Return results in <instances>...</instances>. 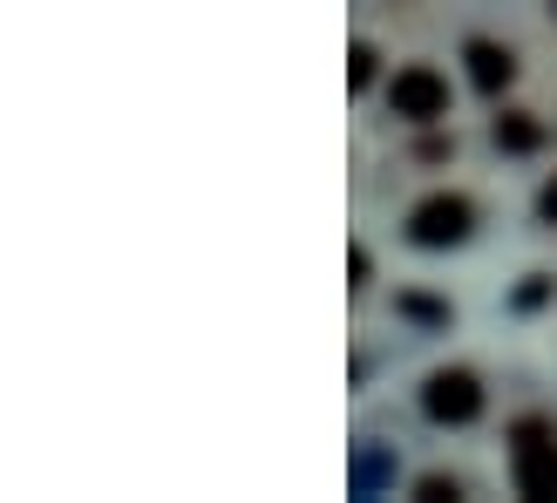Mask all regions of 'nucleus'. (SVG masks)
I'll return each instance as SVG.
<instances>
[{
  "instance_id": "f257e3e1",
  "label": "nucleus",
  "mask_w": 557,
  "mask_h": 503,
  "mask_svg": "<svg viewBox=\"0 0 557 503\" xmlns=\"http://www.w3.org/2000/svg\"><path fill=\"white\" fill-rule=\"evenodd\" d=\"M510 477L523 496H557V429L544 415H523L510 429Z\"/></svg>"
},
{
  "instance_id": "f03ea898",
  "label": "nucleus",
  "mask_w": 557,
  "mask_h": 503,
  "mask_svg": "<svg viewBox=\"0 0 557 503\" xmlns=\"http://www.w3.org/2000/svg\"><path fill=\"white\" fill-rule=\"evenodd\" d=\"M387 109H395L401 123H442L449 116V75L442 69H429V62H408V69H395V82H387Z\"/></svg>"
},
{
  "instance_id": "7ed1b4c3",
  "label": "nucleus",
  "mask_w": 557,
  "mask_h": 503,
  "mask_svg": "<svg viewBox=\"0 0 557 503\" xmlns=\"http://www.w3.org/2000/svg\"><path fill=\"white\" fill-rule=\"evenodd\" d=\"M469 225H476V205H469L462 191H435V198H422V205L408 211V238H414V245H429V252L462 245Z\"/></svg>"
},
{
  "instance_id": "20e7f679",
  "label": "nucleus",
  "mask_w": 557,
  "mask_h": 503,
  "mask_svg": "<svg viewBox=\"0 0 557 503\" xmlns=\"http://www.w3.org/2000/svg\"><path fill=\"white\" fill-rule=\"evenodd\" d=\"M422 408H429V422L462 429V422H476V415H483V381L469 375V368H435L429 388H422Z\"/></svg>"
},
{
  "instance_id": "39448f33",
  "label": "nucleus",
  "mask_w": 557,
  "mask_h": 503,
  "mask_svg": "<svg viewBox=\"0 0 557 503\" xmlns=\"http://www.w3.org/2000/svg\"><path fill=\"white\" fill-rule=\"evenodd\" d=\"M462 62H469V82H476L483 96H496V89H510V82H517V54L504 41H469Z\"/></svg>"
},
{
  "instance_id": "423d86ee",
  "label": "nucleus",
  "mask_w": 557,
  "mask_h": 503,
  "mask_svg": "<svg viewBox=\"0 0 557 503\" xmlns=\"http://www.w3.org/2000/svg\"><path fill=\"white\" fill-rule=\"evenodd\" d=\"M496 144H504V150H537L544 144V123L531 116V109H504V116H496Z\"/></svg>"
},
{
  "instance_id": "0eeeda50",
  "label": "nucleus",
  "mask_w": 557,
  "mask_h": 503,
  "mask_svg": "<svg viewBox=\"0 0 557 503\" xmlns=\"http://www.w3.org/2000/svg\"><path fill=\"white\" fill-rule=\"evenodd\" d=\"M387 469H395V463H387V456H374V450H360V456H354V496H374V490H381V477H387Z\"/></svg>"
},
{
  "instance_id": "6e6552de",
  "label": "nucleus",
  "mask_w": 557,
  "mask_h": 503,
  "mask_svg": "<svg viewBox=\"0 0 557 503\" xmlns=\"http://www.w3.org/2000/svg\"><path fill=\"white\" fill-rule=\"evenodd\" d=\"M374 69H381V54H374L368 41H354V54H347V75H354V89H368V82H374Z\"/></svg>"
},
{
  "instance_id": "1a4fd4ad",
  "label": "nucleus",
  "mask_w": 557,
  "mask_h": 503,
  "mask_svg": "<svg viewBox=\"0 0 557 503\" xmlns=\"http://www.w3.org/2000/svg\"><path fill=\"white\" fill-rule=\"evenodd\" d=\"M401 314H408V320H422V327H449V306H435V299H414V293L401 299Z\"/></svg>"
},
{
  "instance_id": "9d476101",
  "label": "nucleus",
  "mask_w": 557,
  "mask_h": 503,
  "mask_svg": "<svg viewBox=\"0 0 557 503\" xmlns=\"http://www.w3.org/2000/svg\"><path fill=\"white\" fill-rule=\"evenodd\" d=\"M414 496H422V503H456L462 483L456 477H422V483H414Z\"/></svg>"
},
{
  "instance_id": "9b49d317",
  "label": "nucleus",
  "mask_w": 557,
  "mask_h": 503,
  "mask_svg": "<svg viewBox=\"0 0 557 503\" xmlns=\"http://www.w3.org/2000/svg\"><path fill=\"white\" fill-rule=\"evenodd\" d=\"M544 299H550V279H544V272H531V286L517 293V306H544Z\"/></svg>"
},
{
  "instance_id": "f8f14e48",
  "label": "nucleus",
  "mask_w": 557,
  "mask_h": 503,
  "mask_svg": "<svg viewBox=\"0 0 557 503\" xmlns=\"http://www.w3.org/2000/svg\"><path fill=\"white\" fill-rule=\"evenodd\" d=\"M537 218H544V225H557V177L537 191Z\"/></svg>"
}]
</instances>
